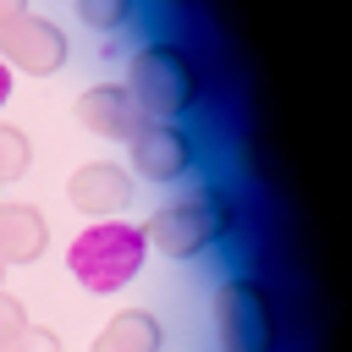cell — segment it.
Returning <instances> with one entry per match:
<instances>
[{
    "label": "cell",
    "instance_id": "cell-9",
    "mask_svg": "<svg viewBox=\"0 0 352 352\" xmlns=\"http://www.w3.org/2000/svg\"><path fill=\"white\" fill-rule=\"evenodd\" d=\"M50 248V220L38 204H0V264H33Z\"/></svg>",
    "mask_w": 352,
    "mask_h": 352
},
{
    "label": "cell",
    "instance_id": "cell-6",
    "mask_svg": "<svg viewBox=\"0 0 352 352\" xmlns=\"http://www.w3.org/2000/svg\"><path fill=\"white\" fill-rule=\"evenodd\" d=\"M126 143H132V170H138L143 182H176V176H187L192 160H198L192 132L176 126V121H143Z\"/></svg>",
    "mask_w": 352,
    "mask_h": 352
},
{
    "label": "cell",
    "instance_id": "cell-16",
    "mask_svg": "<svg viewBox=\"0 0 352 352\" xmlns=\"http://www.w3.org/2000/svg\"><path fill=\"white\" fill-rule=\"evenodd\" d=\"M11 94H16V72H11V66H6V60H0V104H6V99H11Z\"/></svg>",
    "mask_w": 352,
    "mask_h": 352
},
{
    "label": "cell",
    "instance_id": "cell-7",
    "mask_svg": "<svg viewBox=\"0 0 352 352\" xmlns=\"http://www.w3.org/2000/svg\"><path fill=\"white\" fill-rule=\"evenodd\" d=\"M66 198H72V209L88 214V220H116V214H126V204H132V176H126V165H116V160H82V165L66 176Z\"/></svg>",
    "mask_w": 352,
    "mask_h": 352
},
{
    "label": "cell",
    "instance_id": "cell-14",
    "mask_svg": "<svg viewBox=\"0 0 352 352\" xmlns=\"http://www.w3.org/2000/svg\"><path fill=\"white\" fill-rule=\"evenodd\" d=\"M11 352H60V336H55L50 324H33V319H28L22 336L11 341Z\"/></svg>",
    "mask_w": 352,
    "mask_h": 352
},
{
    "label": "cell",
    "instance_id": "cell-1",
    "mask_svg": "<svg viewBox=\"0 0 352 352\" xmlns=\"http://www.w3.org/2000/svg\"><path fill=\"white\" fill-rule=\"evenodd\" d=\"M143 258H148V236L132 220H94L66 242V270L94 297H110V292L132 286Z\"/></svg>",
    "mask_w": 352,
    "mask_h": 352
},
{
    "label": "cell",
    "instance_id": "cell-15",
    "mask_svg": "<svg viewBox=\"0 0 352 352\" xmlns=\"http://www.w3.org/2000/svg\"><path fill=\"white\" fill-rule=\"evenodd\" d=\"M22 11H28V0H0V28H6V22H16Z\"/></svg>",
    "mask_w": 352,
    "mask_h": 352
},
{
    "label": "cell",
    "instance_id": "cell-12",
    "mask_svg": "<svg viewBox=\"0 0 352 352\" xmlns=\"http://www.w3.org/2000/svg\"><path fill=\"white\" fill-rule=\"evenodd\" d=\"M77 16L88 28H99V33H116V28H126L132 0H77Z\"/></svg>",
    "mask_w": 352,
    "mask_h": 352
},
{
    "label": "cell",
    "instance_id": "cell-4",
    "mask_svg": "<svg viewBox=\"0 0 352 352\" xmlns=\"http://www.w3.org/2000/svg\"><path fill=\"white\" fill-rule=\"evenodd\" d=\"M214 330L226 352H275V302L253 275H231L214 292Z\"/></svg>",
    "mask_w": 352,
    "mask_h": 352
},
{
    "label": "cell",
    "instance_id": "cell-5",
    "mask_svg": "<svg viewBox=\"0 0 352 352\" xmlns=\"http://www.w3.org/2000/svg\"><path fill=\"white\" fill-rule=\"evenodd\" d=\"M66 55H72L66 33H60L50 16H38V11H22L16 22H6V28H0V60H6L11 72L50 77V72H60V66H66Z\"/></svg>",
    "mask_w": 352,
    "mask_h": 352
},
{
    "label": "cell",
    "instance_id": "cell-3",
    "mask_svg": "<svg viewBox=\"0 0 352 352\" xmlns=\"http://www.w3.org/2000/svg\"><path fill=\"white\" fill-rule=\"evenodd\" d=\"M231 226H236L231 198H226L220 187H192V192L160 204V209L148 214L143 236H148V248H160L165 258H198V253H209L220 236H231Z\"/></svg>",
    "mask_w": 352,
    "mask_h": 352
},
{
    "label": "cell",
    "instance_id": "cell-17",
    "mask_svg": "<svg viewBox=\"0 0 352 352\" xmlns=\"http://www.w3.org/2000/svg\"><path fill=\"white\" fill-rule=\"evenodd\" d=\"M0 280H6V264H0Z\"/></svg>",
    "mask_w": 352,
    "mask_h": 352
},
{
    "label": "cell",
    "instance_id": "cell-10",
    "mask_svg": "<svg viewBox=\"0 0 352 352\" xmlns=\"http://www.w3.org/2000/svg\"><path fill=\"white\" fill-rule=\"evenodd\" d=\"M165 346V324L148 308H121L104 319V330L94 336L88 352H160Z\"/></svg>",
    "mask_w": 352,
    "mask_h": 352
},
{
    "label": "cell",
    "instance_id": "cell-13",
    "mask_svg": "<svg viewBox=\"0 0 352 352\" xmlns=\"http://www.w3.org/2000/svg\"><path fill=\"white\" fill-rule=\"evenodd\" d=\"M22 324H28V302L0 286V352H11V341L22 336Z\"/></svg>",
    "mask_w": 352,
    "mask_h": 352
},
{
    "label": "cell",
    "instance_id": "cell-11",
    "mask_svg": "<svg viewBox=\"0 0 352 352\" xmlns=\"http://www.w3.org/2000/svg\"><path fill=\"white\" fill-rule=\"evenodd\" d=\"M28 165H33V143H28V132L11 126V121H0V187L16 182V176H28Z\"/></svg>",
    "mask_w": 352,
    "mask_h": 352
},
{
    "label": "cell",
    "instance_id": "cell-8",
    "mask_svg": "<svg viewBox=\"0 0 352 352\" xmlns=\"http://www.w3.org/2000/svg\"><path fill=\"white\" fill-rule=\"evenodd\" d=\"M77 121H82L94 138H121V143L143 126V116H138L126 82H94V88H82V99H77Z\"/></svg>",
    "mask_w": 352,
    "mask_h": 352
},
{
    "label": "cell",
    "instance_id": "cell-2",
    "mask_svg": "<svg viewBox=\"0 0 352 352\" xmlns=\"http://www.w3.org/2000/svg\"><path fill=\"white\" fill-rule=\"evenodd\" d=\"M126 94L143 121H176L204 99V72L182 44H143L126 66Z\"/></svg>",
    "mask_w": 352,
    "mask_h": 352
}]
</instances>
